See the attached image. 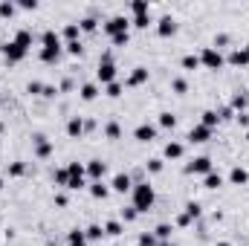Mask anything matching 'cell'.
Here are the masks:
<instances>
[{"label":"cell","mask_w":249,"mask_h":246,"mask_svg":"<svg viewBox=\"0 0 249 246\" xmlns=\"http://www.w3.org/2000/svg\"><path fill=\"white\" fill-rule=\"evenodd\" d=\"M212 133H214V130H209L206 124H194V127L188 130V136H186V139L191 142V145H206V142L212 139Z\"/></svg>","instance_id":"cell-9"},{"label":"cell","mask_w":249,"mask_h":246,"mask_svg":"<svg viewBox=\"0 0 249 246\" xmlns=\"http://www.w3.org/2000/svg\"><path fill=\"white\" fill-rule=\"evenodd\" d=\"M148 78H151V72H148V67H133L124 84H127V87H142V84H148Z\"/></svg>","instance_id":"cell-13"},{"label":"cell","mask_w":249,"mask_h":246,"mask_svg":"<svg viewBox=\"0 0 249 246\" xmlns=\"http://www.w3.org/2000/svg\"><path fill=\"white\" fill-rule=\"evenodd\" d=\"M78 35H81V29H78V23H67V26H64V32H61L64 44H70V41H78Z\"/></svg>","instance_id":"cell-28"},{"label":"cell","mask_w":249,"mask_h":246,"mask_svg":"<svg viewBox=\"0 0 249 246\" xmlns=\"http://www.w3.org/2000/svg\"><path fill=\"white\" fill-rule=\"evenodd\" d=\"M130 12L133 15H151V3L148 0H133L130 3Z\"/></svg>","instance_id":"cell-34"},{"label":"cell","mask_w":249,"mask_h":246,"mask_svg":"<svg viewBox=\"0 0 249 246\" xmlns=\"http://www.w3.org/2000/svg\"><path fill=\"white\" fill-rule=\"evenodd\" d=\"M229 183L232 185H249V171L244 165H235V168L229 171Z\"/></svg>","instance_id":"cell-18"},{"label":"cell","mask_w":249,"mask_h":246,"mask_svg":"<svg viewBox=\"0 0 249 246\" xmlns=\"http://www.w3.org/2000/svg\"><path fill=\"white\" fill-rule=\"evenodd\" d=\"M247 142H249V130H247Z\"/></svg>","instance_id":"cell-62"},{"label":"cell","mask_w":249,"mask_h":246,"mask_svg":"<svg viewBox=\"0 0 249 246\" xmlns=\"http://www.w3.org/2000/svg\"><path fill=\"white\" fill-rule=\"evenodd\" d=\"M160 127L174 130V127H177V116H174V113H160Z\"/></svg>","instance_id":"cell-38"},{"label":"cell","mask_w":249,"mask_h":246,"mask_svg":"<svg viewBox=\"0 0 249 246\" xmlns=\"http://www.w3.org/2000/svg\"><path fill=\"white\" fill-rule=\"evenodd\" d=\"M0 191H3V177H0Z\"/></svg>","instance_id":"cell-60"},{"label":"cell","mask_w":249,"mask_h":246,"mask_svg":"<svg viewBox=\"0 0 249 246\" xmlns=\"http://www.w3.org/2000/svg\"><path fill=\"white\" fill-rule=\"evenodd\" d=\"M122 232H124V223H122V220H107V223H105V235L116 238V235H122Z\"/></svg>","instance_id":"cell-29"},{"label":"cell","mask_w":249,"mask_h":246,"mask_svg":"<svg viewBox=\"0 0 249 246\" xmlns=\"http://www.w3.org/2000/svg\"><path fill=\"white\" fill-rule=\"evenodd\" d=\"M64 53L72 55V58H81L84 55V47H81V41H70V44H64Z\"/></svg>","instance_id":"cell-30"},{"label":"cell","mask_w":249,"mask_h":246,"mask_svg":"<svg viewBox=\"0 0 249 246\" xmlns=\"http://www.w3.org/2000/svg\"><path fill=\"white\" fill-rule=\"evenodd\" d=\"M64 47H41V53H38V58L44 64H58V58H61Z\"/></svg>","instance_id":"cell-16"},{"label":"cell","mask_w":249,"mask_h":246,"mask_svg":"<svg viewBox=\"0 0 249 246\" xmlns=\"http://www.w3.org/2000/svg\"><path fill=\"white\" fill-rule=\"evenodd\" d=\"M177 29H180V26H177V20H174L171 15H165V18L157 20V35H160V38H174Z\"/></svg>","instance_id":"cell-7"},{"label":"cell","mask_w":249,"mask_h":246,"mask_svg":"<svg viewBox=\"0 0 249 246\" xmlns=\"http://www.w3.org/2000/svg\"><path fill=\"white\" fill-rule=\"evenodd\" d=\"M235 122L241 124V127H247V130H249V113H235Z\"/></svg>","instance_id":"cell-54"},{"label":"cell","mask_w":249,"mask_h":246,"mask_svg":"<svg viewBox=\"0 0 249 246\" xmlns=\"http://www.w3.org/2000/svg\"><path fill=\"white\" fill-rule=\"evenodd\" d=\"M0 53H3V58H6V64H20L29 53L23 50V47H18L15 41H9V44H0Z\"/></svg>","instance_id":"cell-4"},{"label":"cell","mask_w":249,"mask_h":246,"mask_svg":"<svg viewBox=\"0 0 249 246\" xmlns=\"http://www.w3.org/2000/svg\"><path fill=\"white\" fill-rule=\"evenodd\" d=\"M186 214L191 217V220H200V214H203V206H200L197 200H188V203H186Z\"/></svg>","instance_id":"cell-33"},{"label":"cell","mask_w":249,"mask_h":246,"mask_svg":"<svg viewBox=\"0 0 249 246\" xmlns=\"http://www.w3.org/2000/svg\"><path fill=\"white\" fill-rule=\"evenodd\" d=\"M67 246H87L84 229H70V232H67Z\"/></svg>","instance_id":"cell-23"},{"label":"cell","mask_w":249,"mask_h":246,"mask_svg":"<svg viewBox=\"0 0 249 246\" xmlns=\"http://www.w3.org/2000/svg\"><path fill=\"white\" fill-rule=\"evenodd\" d=\"M191 223H194V220H191V217H188L186 211H183V214H177V220H174V226H180V229H188V226H191Z\"/></svg>","instance_id":"cell-49"},{"label":"cell","mask_w":249,"mask_h":246,"mask_svg":"<svg viewBox=\"0 0 249 246\" xmlns=\"http://www.w3.org/2000/svg\"><path fill=\"white\" fill-rule=\"evenodd\" d=\"M44 99H55L58 96V87H53V84H44V93H41Z\"/></svg>","instance_id":"cell-53"},{"label":"cell","mask_w":249,"mask_h":246,"mask_svg":"<svg viewBox=\"0 0 249 246\" xmlns=\"http://www.w3.org/2000/svg\"><path fill=\"white\" fill-rule=\"evenodd\" d=\"M214 246H232V244H229V241H217Z\"/></svg>","instance_id":"cell-58"},{"label":"cell","mask_w":249,"mask_h":246,"mask_svg":"<svg viewBox=\"0 0 249 246\" xmlns=\"http://www.w3.org/2000/svg\"><path fill=\"white\" fill-rule=\"evenodd\" d=\"M87 130H96V122H93V119H84V133H87Z\"/></svg>","instance_id":"cell-57"},{"label":"cell","mask_w":249,"mask_h":246,"mask_svg":"<svg viewBox=\"0 0 249 246\" xmlns=\"http://www.w3.org/2000/svg\"><path fill=\"white\" fill-rule=\"evenodd\" d=\"M154 203H157V191H154V185L148 183V180L133 183V188H130V206H133L139 214L151 211V209H154Z\"/></svg>","instance_id":"cell-1"},{"label":"cell","mask_w":249,"mask_h":246,"mask_svg":"<svg viewBox=\"0 0 249 246\" xmlns=\"http://www.w3.org/2000/svg\"><path fill=\"white\" fill-rule=\"evenodd\" d=\"M217 116H220V122H229V119H235V110L232 107H220Z\"/></svg>","instance_id":"cell-52"},{"label":"cell","mask_w":249,"mask_h":246,"mask_svg":"<svg viewBox=\"0 0 249 246\" xmlns=\"http://www.w3.org/2000/svg\"><path fill=\"white\" fill-rule=\"evenodd\" d=\"M102 29H105L107 38H116V35H122V32L130 29V18H124V15H113V18H107V20L102 23Z\"/></svg>","instance_id":"cell-3"},{"label":"cell","mask_w":249,"mask_h":246,"mask_svg":"<svg viewBox=\"0 0 249 246\" xmlns=\"http://www.w3.org/2000/svg\"><path fill=\"white\" fill-rule=\"evenodd\" d=\"M41 47H64L61 35H58L55 29H44V32H41Z\"/></svg>","instance_id":"cell-22"},{"label":"cell","mask_w":249,"mask_h":246,"mask_svg":"<svg viewBox=\"0 0 249 246\" xmlns=\"http://www.w3.org/2000/svg\"><path fill=\"white\" fill-rule=\"evenodd\" d=\"M84 235H87V244H93V241H102V238H105V226L93 223V226H87V229H84Z\"/></svg>","instance_id":"cell-27"},{"label":"cell","mask_w":249,"mask_h":246,"mask_svg":"<svg viewBox=\"0 0 249 246\" xmlns=\"http://www.w3.org/2000/svg\"><path fill=\"white\" fill-rule=\"evenodd\" d=\"M78 29H81V32H96V29H99V20H96V18H81V20H78Z\"/></svg>","instance_id":"cell-36"},{"label":"cell","mask_w":249,"mask_h":246,"mask_svg":"<svg viewBox=\"0 0 249 246\" xmlns=\"http://www.w3.org/2000/svg\"><path fill=\"white\" fill-rule=\"evenodd\" d=\"M96 78H99V84L102 87H107V84H113L116 81V64H99V70H96Z\"/></svg>","instance_id":"cell-10"},{"label":"cell","mask_w":249,"mask_h":246,"mask_svg":"<svg viewBox=\"0 0 249 246\" xmlns=\"http://www.w3.org/2000/svg\"><path fill=\"white\" fill-rule=\"evenodd\" d=\"M133 139L136 142H154L157 139V124H148V122L136 124L133 127Z\"/></svg>","instance_id":"cell-11"},{"label":"cell","mask_w":249,"mask_h":246,"mask_svg":"<svg viewBox=\"0 0 249 246\" xmlns=\"http://www.w3.org/2000/svg\"><path fill=\"white\" fill-rule=\"evenodd\" d=\"M145 168H148V174H162L165 162H162L160 157H154V159H148V162H145Z\"/></svg>","instance_id":"cell-37"},{"label":"cell","mask_w":249,"mask_h":246,"mask_svg":"<svg viewBox=\"0 0 249 246\" xmlns=\"http://www.w3.org/2000/svg\"><path fill=\"white\" fill-rule=\"evenodd\" d=\"M223 185V177L217 174V171H209L206 177H203V188H209V191H214V188H220Z\"/></svg>","instance_id":"cell-26"},{"label":"cell","mask_w":249,"mask_h":246,"mask_svg":"<svg viewBox=\"0 0 249 246\" xmlns=\"http://www.w3.org/2000/svg\"><path fill=\"white\" fill-rule=\"evenodd\" d=\"M139 217V211L133 209V206H127V209H122V223H133Z\"/></svg>","instance_id":"cell-45"},{"label":"cell","mask_w":249,"mask_h":246,"mask_svg":"<svg viewBox=\"0 0 249 246\" xmlns=\"http://www.w3.org/2000/svg\"><path fill=\"white\" fill-rule=\"evenodd\" d=\"M3 130H6V124H3V122H0V133H3Z\"/></svg>","instance_id":"cell-59"},{"label":"cell","mask_w":249,"mask_h":246,"mask_svg":"<svg viewBox=\"0 0 249 246\" xmlns=\"http://www.w3.org/2000/svg\"><path fill=\"white\" fill-rule=\"evenodd\" d=\"M148 23H151V15H133L130 18V26H136V29H148Z\"/></svg>","instance_id":"cell-40"},{"label":"cell","mask_w":249,"mask_h":246,"mask_svg":"<svg viewBox=\"0 0 249 246\" xmlns=\"http://www.w3.org/2000/svg\"><path fill=\"white\" fill-rule=\"evenodd\" d=\"M23 174H26V162H20V159H18V162H12V165H9V177H23Z\"/></svg>","instance_id":"cell-41"},{"label":"cell","mask_w":249,"mask_h":246,"mask_svg":"<svg viewBox=\"0 0 249 246\" xmlns=\"http://www.w3.org/2000/svg\"><path fill=\"white\" fill-rule=\"evenodd\" d=\"M226 64H232V67H249L247 50H232V53L226 55Z\"/></svg>","instance_id":"cell-21"},{"label":"cell","mask_w":249,"mask_h":246,"mask_svg":"<svg viewBox=\"0 0 249 246\" xmlns=\"http://www.w3.org/2000/svg\"><path fill=\"white\" fill-rule=\"evenodd\" d=\"M209 171H214L209 157H194V159L186 165V174H197V177H206Z\"/></svg>","instance_id":"cell-5"},{"label":"cell","mask_w":249,"mask_h":246,"mask_svg":"<svg viewBox=\"0 0 249 246\" xmlns=\"http://www.w3.org/2000/svg\"><path fill=\"white\" fill-rule=\"evenodd\" d=\"M122 93H124V84H119V81H113V84L105 87V96H107V99H119Z\"/></svg>","instance_id":"cell-35"},{"label":"cell","mask_w":249,"mask_h":246,"mask_svg":"<svg viewBox=\"0 0 249 246\" xmlns=\"http://www.w3.org/2000/svg\"><path fill=\"white\" fill-rule=\"evenodd\" d=\"M72 87H75V81H72V78H64V81H61V87H58V93H70Z\"/></svg>","instance_id":"cell-55"},{"label":"cell","mask_w":249,"mask_h":246,"mask_svg":"<svg viewBox=\"0 0 249 246\" xmlns=\"http://www.w3.org/2000/svg\"><path fill=\"white\" fill-rule=\"evenodd\" d=\"M26 93L41 96V93H44V84H41V81H29V84H26Z\"/></svg>","instance_id":"cell-50"},{"label":"cell","mask_w":249,"mask_h":246,"mask_svg":"<svg viewBox=\"0 0 249 246\" xmlns=\"http://www.w3.org/2000/svg\"><path fill=\"white\" fill-rule=\"evenodd\" d=\"M171 232H174V226H171V223H160V226L154 229V238H157V241H168V238H171Z\"/></svg>","instance_id":"cell-31"},{"label":"cell","mask_w":249,"mask_h":246,"mask_svg":"<svg viewBox=\"0 0 249 246\" xmlns=\"http://www.w3.org/2000/svg\"><path fill=\"white\" fill-rule=\"evenodd\" d=\"M32 142H35V157H38V159H50V157H53V151H55V148H53V142H50L44 133L32 136Z\"/></svg>","instance_id":"cell-8"},{"label":"cell","mask_w":249,"mask_h":246,"mask_svg":"<svg viewBox=\"0 0 249 246\" xmlns=\"http://www.w3.org/2000/svg\"><path fill=\"white\" fill-rule=\"evenodd\" d=\"M55 206H61V209L67 206V194H55Z\"/></svg>","instance_id":"cell-56"},{"label":"cell","mask_w":249,"mask_h":246,"mask_svg":"<svg viewBox=\"0 0 249 246\" xmlns=\"http://www.w3.org/2000/svg\"><path fill=\"white\" fill-rule=\"evenodd\" d=\"M171 90H174L177 96H183V93H188V81L186 78H174V81H171Z\"/></svg>","instance_id":"cell-42"},{"label":"cell","mask_w":249,"mask_h":246,"mask_svg":"<svg viewBox=\"0 0 249 246\" xmlns=\"http://www.w3.org/2000/svg\"><path fill=\"white\" fill-rule=\"evenodd\" d=\"M183 154H186V145H183V142H168V145L162 148V157H165V159H180Z\"/></svg>","instance_id":"cell-20"},{"label":"cell","mask_w":249,"mask_h":246,"mask_svg":"<svg viewBox=\"0 0 249 246\" xmlns=\"http://www.w3.org/2000/svg\"><path fill=\"white\" fill-rule=\"evenodd\" d=\"M15 12H18V3H9V0L0 3V18H3V20H6V18H15Z\"/></svg>","instance_id":"cell-39"},{"label":"cell","mask_w":249,"mask_h":246,"mask_svg":"<svg viewBox=\"0 0 249 246\" xmlns=\"http://www.w3.org/2000/svg\"><path fill=\"white\" fill-rule=\"evenodd\" d=\"M197 58H200V67H206V70H223L226 67V55L217 53L214 47H203V53Z\"/></svg>","instance_id":"cell-2"},{"label":"cell","mask_w":249,"mask_h":246,"mask_svg":"<svg viewBox=\"0 0 249 246\" xmlns=\"http://www.w3.org/2000/svg\"><path fill=\"white\" fill-rule=\"evenodd\" d=\"M84 168H87V180L90 183H99L107 174V162H102V159H90V162H84Z\"/></svg>","instance_id":"cell-6"},{"label":"cell","mask_w":249,"mask_h":246,"mask_svg":"<svg viewBox=\"0 0 249 246\" xmlns=\"http://www.w3.org/2000/svg\"><path fill=\"white\" fill-rule=\"evenodd\" d=\"M87 191H90V197H93V200H107V197H110V185L105 183V180L90 183V185H87Z\"/></svg>","instance_id":"cell-15"},{"label":"cell","mask_w":249,"mask_h":246,"mask_svg":"<svg viewBox=\"0 0 249 246\" xmlns=\"http://www.w3.org/2000/svg\"><path fill=\"white\" fill-rule=\"evenodd\" d=\"M53 180H55V185H64V188H67V183H70V174H67V168H58V171L53 174Z\"/></svg>","instance_id":"cell-44"},{"label":"cell","mask_w":249,"mask_h":246,"mask_svg":"<svg viewBox=\"0 0 249 246\" xmlns=\"http://www.w3.org/2000/svg\"><path fill=\"white\" fill-rule=\"evenodd\" d=\"M244 50H247V55H249V44H247V47H244Z\"/></svg>","instance_id":"cell-61"},{"label":"cell","mask_w":249,"mask_h":246,"mask_svg":"<svg viewBox=\"0 0 249 246\" xmlns=\"http://www.w3.org/2000/svg\"><path fill=\"white\" fill-rule=\"evenodd\" d=\"M32 41H35V38H32V32H29V29H18V32H15V44H18V47H23L26 53H29Z\"/></svg>","instance_id":"cell-24"},{"label":"cell","mask_w":249,"mask_h":246,"mask_svg":"<svg viewBox=\"0 0 249 246\" xmlns=\"http://www.w3.org/2000/svg\"><path fill=\"white\" fill-rule=\"evenodd\" d=\"M105 136H107V139H122V124L119 122H107L105 124Z\"/></svg>","instance_id":"cell-32"},{"label":"cell","mask_w":249,"mask_h":246,"mask_svg":"<svg viewBox=\"0 0 249 246\" xmlns=\"http://www.w3.org/2000/svg\"><path fill=\"white\" fill-rule=\"evenodd\" d=\"M78 96H81V102H96V99H99V84H96V81H87V84H81Z\"/></svg>","instance_id":"cell-19"},{"label":"cell","mask_w":249,"mask_h":246,"mask_svg":"<svg viewBox=\"0 0 249 246\" xmlns=\"http://www.w3.org/2000/svg\"><path fill=\"white\" fill-rule=\"evenodd\" d=\"M18 9H23V12H35V9H38V0H20Z\"/></svg>","instance_id":"cell-51"},{"label":"cell","mask_w":249,"mask_h":246,"mask_svg":"<svg viewBox=\"0 0 249 246\" xmlns=\"http://www.w3.org/2000/svg\"><path fill=\"white\" fill-rule=\"evenodd\" d=\"M157 244H160V241L154 238V232H142V235H139V246H157Z\"/></svg>","instance_id":"cell-47"},{"label":"cell","mask_w":249,"mask_h":246,"mask_svg":"<svg viewBox=\"0 0 249 246\" xmlns=\"http://www.w3.org/2000/svg\"><path fill=\"white\" fill-rule=\"evenodd\" d=\"M127 41H130V32H122V35L110 38V44H113V47H127Z\"/></svg>","instance_id":"cell-48"},{"label":"cell","mask_w":249,"mask_h":246,"mask_svg":"<svg viewBox=\"0 0 249 246\" xmlns=\"http://www.w3.org/2000/svg\"><path fill=\"white\" fill-rule=\"evenodd\" d=\"M130 188H133V177L124 174V171H119V174L110 180V191H116V194H127Z\"/></svg>","instance_id":"cell-12"},{"label":"cell","mask_w":249,"mask_h":246,"mask_svg":"<svg viewBox=\"0 0 249 246\" xmlns=\"http://www.w3.org/2000/svg\"><path fill=\"white\" fill-rule=\"evenodd\" d=\"M180 67H183V70H197V67H200V58H197V55H183Z\"/></svg>","instance_id":"cell-43"},{"label":"cell","mask_w":249,"mask_h":246,"mask_svg":"<svg viewBox=\"0 0 249 246\" xmlns=\"http://www.w3.org/2000/svg\"><path fill=\"white\" fill-rule=\"evenodd\" d=\"M212 47H214V50L220 53L223 47H229V35H226V32H220V35H214V44H212Z\"/></svg>","instance_id":"cell-46"},{"label":"cell","mask_w":249,"mask_h":246,"mask_svg":"<svg viewBox=\"0 0 249 246\" xmlns=\"http://www.w3.org/2000/svg\"><path fill=\"white\" fill-rule=\"evenodd\" d=\"M229 107H232L235 113H247V107H249V96L244 93V90H238V93L232 96V102H229Z\"/></svg>","instance_id":"cell-17"},{"label":"cell","mask_w":249,"mask_h":246,"mask_svg":"<svg viewBox=\"0 0 249 246\" xmlns=\"http://www.w3.org/2000/svg\"><path fill=\"white\" fill-rule=\"evenodd\" d=\"M67 136L70 139H81L84 136V119L81 116H70L67 119Z\"/></svg>","instance_id":"cell-14"},{"label":"cell","mask_w":249,"mask_h":246,"mask_svg":"<svg viewBox=\"0 0 249 246\" xmlns=\"http://www.w3.org/2000/svg\"><path fill=\"white\" fill-rule=\"evenodd\" d=\"M200 124H206L209 130H214V127L220 124V116H217V110H203V113H200Z\"/></svg>","instance_id":"cell-25"}]
</instances>
